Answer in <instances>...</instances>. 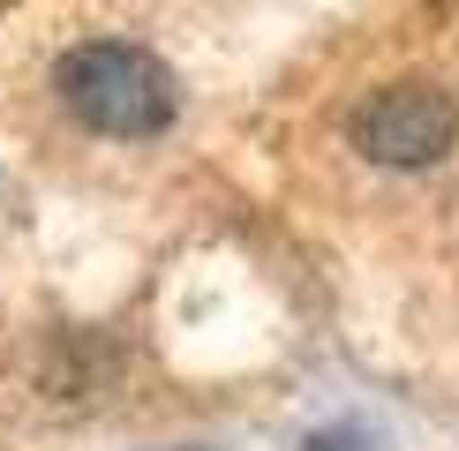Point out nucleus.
Wrapping results in <instances>:
<instances>
[{"label":"nucleus","mask_w":459,"mask_h":451,"mask_svg":"<svg viewBox=\"0 0 459 451\" xmlns=\"http://www.w3.org/2000/svg\"><path fill=\"white\" fill-rule=\"evenodd\" d=\"M53 90H61V106L91 136H113V143L166 136V121L181 106L166 61L128 46V38H83V46H68L61 68H53Z\"/></svg>","instance_id":"nucleus-1"},{"label":"nucleus","mask_w":459,"mask_h":451,"mask_svg":"<svg viewBox=\"0 0 459 451\" xmlns=\"http://www.w3.org/2000/svg\"><path fill=\"white\" fill-rule=\"evenodd\" d=\"M459 143V106L437 83H385L354 113V150L377 166H437Z\"/></svg>","instance_id":"nucleus-2"},{"label":"nucleus","mask_w":459,"mask_h":451,"mask_svg":"<svg viewBox=\"0 0 459 451\" xmlns=\"http://www.w3.org/2000/svg\"><path fill=\"white\" fill-rule=\"evenodd\" d=\"M301 451H377V444L361 437V429H316V437L301 444Z\"/></svg>","instance_id":"nucleus-3"}]
</instances>
